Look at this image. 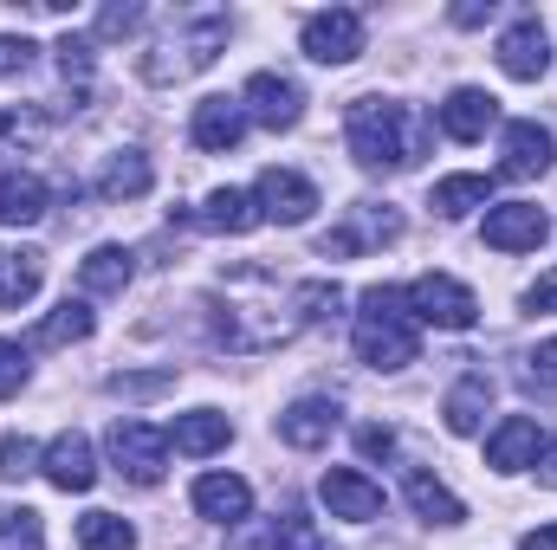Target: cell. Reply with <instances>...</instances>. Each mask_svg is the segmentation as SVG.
<instances>
[{"mask_svg":"<svg viewBox=\"0 0 557 550\" xmlns=\"http://www.w3.org/2000/svg\"><path fill=\"white\" fill-rule=\"evenodd\" d=\"M357 447H363V453H370V460H389V453H396V434H389V427H376V421H370V427H363V434H357Z\"/></svg>","mask_w":557,"mask_h":550,"instance_id":"60d3db41","label":"cell"},{"mask_svg":"<svg viewBox=\"0 0 557 550\" xmlns=\"http://www.w3.org/2000/svg\"><path fill=\"white\" fill-rule=\"evenodd\" d=\"M486 13H493V0H486V7H480V0H460V7H454V26H480Z\"/></svg>","mask_w":557,"mask_h":550,"instance_id":"ee69618b","label":"cell"},{"mask_svg":"<svg viewBox=\"0 0 557 550\" xmlns=\"http://www.w3.org/2000/svg\"><path fill=\"white\" fill-rule=\"evenodd\" d=\"M357 52H363V13L331 7V13H311V20H305V59H318V65H350Z\"/></svg>","mask_w":557,"mask_h":550,"instance_id":"8992f818","label":"cell"},{"mask_svg":"<svg viewBox=\"0 0 557 550\" xmlns=\"http://www.w3.org/2000/svg\"><path fill=\"white\" fill-rule=\"evenodd\" d=\"M227 440H234V427H227V414H214V409L175 414V427H169V447H175V453H188V460H201V453H221Z\"/></svg>","mask_w":557,"mask_h":550,"instance_id":"d6986e66","label":"cell"},{"mask_svg":"<svg viewBox=\"0 0 557 550\" xmlns=\"http://www.w3.org/2000/svg\"><path fill=\"white\" fill-rule=\"evenodd\" d=\"M188 137H195V149H208V155L240 149V137H247V104H240V98H201Z\"/></svg>","mask_w":557,"mask_h":550,"instance_id":"8fae6325","label":"cell"},{"mask_svg":"<svg viewBox=\"0 0 557 550\" xmlns=\"http://www.w3.org/2000/svg\"><path fill=\"white\" fill-rule=\"evenodd\" d=\"M292 545V512L285 518H267V525H247V532H234L227 550H285Z\"/></svg>","mask_w":557,"mask_h":550,"instance_id":"1f68e13d","label":"cell"},{"mask_svg":"<svg viewBox=\"0 0 557 550\" xmlns=\"http://www.w3.org/2000/svg\"><path fill=\"white\" fill-rule=\"evenodd\" d=\"M0 550H46V525L39 512H0Z\"/></svg>","mask_w":557,"mask_h":550,"instance_id":"4dcf8cb0","label":"cell"},{"mask_svg":"<svg viewBox=\"0 0 557 550\" xmlns=\"http://www.w3.org/2000/svg\"><path fill=\"white\" fill-rule=\"evenodd\" d=\"M52 52H59V72H65V78H78V85L91 78V39H85V33H65Z\"/></svg>","mask_w":557,"mask_h":550,"instance_id":"e575fe53","label":"cell"},{"mask_svg":"<svg viewBox=\"0 0 557 550\" xmlns=\"http://www.w3.org/2000/svg\"><path fill=\"white\" fill-rule=\"evenodd\" d=\"M91 324H98V317H91V304H85V298H65L52 317H39V324H33V343H39V350H65V343H85V337H91Z\"/></svg>","mask_w":557,"mask_h":550,"instance_id":"603a6c76","label":"cell"},{"mask_svg":"<svg viewBox=\"0 0 557 550\" xmlns=\"http://www.w3.org/2000/svg\"><path fill=\"white\" fill-rule=\"evenodd\" d=\"M195 221H201L208 234H253V227H260V201L240 195V188H214L208 208H201Z\"/></svg>","mask_w":557,"mask_h":550,"instance_id":"44dd1931","label":"cell"},{"mask_svg":"<svg viewBox=\"0 0 557 550\" xmlns=\"http://www.w3.org/2000/svg\"><path fill=\"white\" fill-rule=\"evenodd\" d=\"M525 304H532V311H557V266H552L545 278H539L532 291H525Z\"/></svg>","mask_w":557,"mask_h":550,"instance_id":"7bdbcfd3","label":"cell"},{"mask_svg":"<svg viewBox=\"0 0 557 550\" xmlns=\"http://www.w3.org/2000/svg\"><path fill=\"white\" fill-rule=\"evenodd\" d=\"M331 434H337V402H318V396H305V402H292V409L278 414V440H285V447H298V453L324 447Z\"/></svg>","mask_w":557,"mask_h":550,"instance_id":"ac0fdd59","label":"cell"},{"mask_svg":"<svg viewBox=\"0 0 557 550\" xmlns=\"http://www.w3.org/2000/svg\"><path fill=\"white\" fill-rule=\"evenodd\" d=\"M292 550H337V545H331L311 518H298V512H292Z\"/></svg>","mask_w":557,"mask_h":550,"instance_id":"b9f144b4","label":"cell"},{"mask_svg":"<svg viewBox=\"0 0 557 550\" xmlns=\"http://www.w3.org/2000/svg\"><path fill=\"white\" fill-rule=\"evenodd\" d=\"M162 389H175V370H137V376H111V396H124V402L162 396Z\"/></svg>","mask_w":557,"mask_h":550,"instance_id":"d6a6232c","label":"cell"},{"mask_svg":"<svg viewBox=\"0 0 557 550\" xmlns=\"http://www.w3.org/2000/svg\"><path fill=\"white\" fill-rule=\"evenodd\" d=\"M403 298H409L416 324H434V330H473V317H480V298L447 273H421Z\"/></svg>","mask_w":557,"mask_h":550,"instance_id":"277c9868","label":"cell"},{"mask_svg":"<svg viewBox=\"0 0 557 550\" xmlns=\"http://www.w3.org/2000/svg\"><path fill=\"white\" fill-rule=\"evenodd\" d=\"M486 195H493V182H486V175H447V182H434L428 208H434V214H447V221H460V214L486 208Z\"/></svg>","mask_w":557,"mask_h":550,"instance_id":"83f0119b","label":"cell"},{"mask_svg":"<svg viewBox=\"0 0 557 550\" xmlns=\"http://www.w3.org/2000/svg\"><path fill=\"white\" fill-rule=\"evenodd\" d=\"M46 479L59 486V492H91V479H98V453H91V440L72 427V434H59L52 447H46Z\"/></svg>","mask_w":557,"mask_h":550,"instance_id":"2e32d148","label":"cell"},{"mask_svg":"<svg viewBox=\"0 0 557 550\" xmlns=\"http://www.w3.org/2000/svg\"><path fill=\"white\" fill-rule=\"evenodd\" d=\"M545 234H552V221L532 201H506V208L486 214V247L493 253H532V247H545Z\"/></svg>","mask_w":557,"mask_h":550,"instance_id":"30bf717a","label":"cell"},{"mask_svg":"<svg viewBox=\"0 0 557 550\" xmlns=\"http://www.w3.org/2000/svg\"><path fill=\"white\" fill-rule=\"evenodd\" d=\"M486 409H493V376H460L454 389H447V402H441V414H447V427L454 434H480V421H486Z\"/></svg>","mask_w":557,"mask_h":550,"instance_id":"ffe728a7","label":"cell"},{"mask_svg":"<svg viewBox=\"0 0 557 550\" xmlns=\"http://www.w3.org/2000/svg\"><path fill=\"white\" fill-rule=\"evenodd\" d=\"M33 137H39V117H20V111L0 117V155H7L13 142H33Z\"/></svg>","mask_w":557,"mask_h":550,"instance_id":"f35d334b","label":"cell"},{"mask_svg":"<svg viewBox=\"0 0 557 550\" xmlns=\"http://www.w3.org/2000/svg\"><path fill=\"white\" fill-rule=\"evenodd\" d=\"M195 512L214 525H247L253 518V486L240 473H201L195 479Z\"/></svg>","mask_w":557,"mask_h":550,"instance_id":"9a60e30c","label":"cell"},{"mask_svg":"<svg viewBox=\"0 0 557 550\" xmlns=\"http://www.w3.org/2000/svg\"><path fill=\"white\" fill-rule=\"evenodd\" d=\"M20 389H26V350L0 337V402H7V396H20Z\"/></svg>","mask_w":557,"mask_h":550,"instance_id":"8d00e7d4","label":"cell"},{"mask_svg":"<svg viewBox=\"0 0 557 550\" xmlns=\"http://www.w3.org/2000/svg\"><path fill=\"white\" fill-rule=\"evenodd\" d=\"M143 26V7H104L98 13V39H124V33H137Z\"/></svg>","mask_w":557,"mask_h":550,"instance_id":"74e56055","label":"cell"},{"mask_svg":"<svg viewBox=\"0 0 557 550\" xmlns=\"http://www.w3.org/2000/svg\"><path fill=\"white\" fill-rule=\"evenodd\" d=\"M26 473H39V447L26 434H7L0 440V479H26Z\"/></svg>","mask_w":557,"mask_h":550,"instance_id":"836d02e7","label":"cell"},{"mask_svg":"<svg viewBox=\"0 0 557 550\" xmlns=\"http://www.w3.org/2000/svg\"><path fill=\"white\" fill-rule=\"evenodd\" d=\"M253 201H260V221L305 227V221H311V208H318V188H311L298 168H267V175H260V188H253Z\"/></svg>","mask_w":557,"mask_h":550,"instance_id":"52a82bcc","label":"cell"},{"mask_svg":"<svg viewBox=\"0 0 557 550\" xmlns=\"http://www.w3.org/2000/svg\"><path fill=\"white\" fill-rule=\"evenodd\" d=\"M519 550H557V525H545V532H525V545Z\"/></svg>","mask_w":557,"mask_h":550,"instance_id":"f6af8a7d","label":"cell"},{"mask_svg":"<svg viewBox=\"0 0 557 550\" xmlns=\"http://www.w3.org/2000/svg\"><path fill=\"white\" fill-rule=\"evenodd\" d=\"M539 479H545V486H557V440L545 447V466H539Z\"/></svg>","mask_w":557,"mask_h":550,"instance_id":"bcb514c9","label":"cell"},{"mask_svg":"<svg viewBox=\"0 0 557 550\" xmlns=\"http://www.w3.org/2000/svg\"><path fill=\"white\" fill-rule=\"evenodd\" d=\"M46 214V182L39 175H0V227H33Z\"/></svg>","mask_w":557,"mask_h":550,"instance_id":"d4e9b609","label":"cell"},{"mask_svg":"<svg viewBox=\"0 0 557 550\" xmlns=\"http://www.w3.org/2000/svg\"><path fill=\"white\" fill-rule=\"evenodd\" d=\"M318 499L331 505V518H350V525L383 518V486H376V479H363L357 466H331V473L318 479Z\"/></svg>","mask_w":557,"mask_h":550,"instance_id":"ba28073f","label":"cell"},{"mask_svg":"<svg viewBox=\"0 0 557 550\" xmlns=\"http://www.w3.org/2000/svg\"><path fill=\"white\" fill-rule=\"evenodd\" d=\"M539 460V421L532 414H506L499 427H493V440H486V466L493 473H519V466H532Z\"/></svg>","mask_w":557,"mask_h":550,"instance_id":"e0dca14e","label":"cell"},{"mask_svg":"<svg viewBox=\"0 0 557 550\" xmlns=\"http://www.w3.org/2000/svg\"><path fill=\"white\" fill-rule=\"evenodd\" d=\"M26 65H33V39H0V72L20 78Z\"/></svg>","mask_w":557,"mask_h":550,"instance_id":"ab89813d","label":"cell"},{"mask_svg":"<svg viewBox=\"0 0 557 550\" xmlns=\"http://www.w3.org/2000/svg\"><path fill=\"white\" fill-rule=\"evenodd\" d=\"M137 273V260L124 253V247H98V253H85V266H78V291H91V298H117L124 285Z\"/></svg>","mask_w":557,"mask_h":550,"instance_id":"7402d4cb","label":"cell"},{"mask_svg":"<svg viewBox=\"0 0 557 550\" xmlns=\"http://www.w3.org/2000/svg\"><path fill=\"white\" fill-rule=\"evenodd\" d=\"M344 130H350V155H357L370 175L416 168L421 124H416V111H409V104H396V98H357Z\"/></svg>","mask_w":557,"mask_h":550,"instance_id":"6da1fadb","label":"cell"},{"mask_svg":"<svg viewBox=\"0 0 557 550\" xmlns=\"http://www.w3.org/2000/svg\"><path fill=\"white\" fill-rule=\"evenodd\" d=\"M111 466H117L131 486H156L162 466H169V434L149 427V421H117V427H111Z\"/></svg>","mask_w":557,"mask_h":550,"instance_id":"5b68a950","label":"cell"},{"mask_svg":"<svg viewBox=\"0 0 557 550\" xmlns=\"http://www.w3.org/2000/svg\"><path fill=\"white\" fill-rule=\"evenodd\" d=\"M337 304H344V285H337V278H305V285L292 291V311H298V324H324Z\"/></svg>","mask_w":557,"mask_h":550,"instance_id":"f546056e","label":"cell"},{"mask_svg":"<svg viewBox=\"0 0 557 550\" xmlns=\"http://www.w3.org/2000/svg\"><path fill=\"white\" fill-rule=\"evenodd\" d=\"M46 278V253L20 247V253H0V311H20Z\"/></svg>","mask_w":557,"mask_h":550,"instance_id":"484cf974","label":"cell"},{"mask_svg":"<svg viewBox=\"0 0 557 550\" xmlns=\"http://www.w3.org/2000/svg\"><path fill=\"white\" fill-rule=\"evenodd\" d=\"M247 117H260L267 130H292L305 117V91L278 72H253L247 78Z\"/></svg>","mask_w":557,"mask_h":550,"instance_id":"7c38bea8","label":"cell"},{"mask_svg":"<svg viewBox=\"0 0 557 550\" xmlns=\"http://www.w3.org/2000/svg\"><path fill=\"white\" fill-rule=\"evenodd\" d=\"M403 492H409L416 518H428V525H460V518H467V505H460V499H454V492H447L434 473H421V466L403 479Z\"/></svg>","mask_w":557,"mask_h":550,"instance_id":"4316f807","label":"cell"},{"mask_svg":"<svg viewBox=\"0 0 557 550\" xmlns=\"http://www.w3.org/2000/svg\"><path fill=\"white\" fill-rule=\"evenodd\" d=\"M557 155V142L545 124H506V142H499V175H512V182H532V175H545Z\"/></svg>","mask_w":557,"mask_h":550,"instance_id":"4fadbf2b","label":"cell"},{"mask_svg":"<svg viewBox=\"0 0 557 550\" xmlns=\"http://www.w3.org/2000/svg\"><path fill=\"white\" fill-rule=\"evenodd\" d=\"M149 188H156V168H149V155H137V149L111 155L104 175H98V195H104V201H137Z\"/></svg>","mask_w":557,"mask_h":550,"instance_id":"cb8c5ba5","label":"cell"},{"mask_svg":"<svg viewBox=\"0 0 557 550\" xmlns=\"http://www.w3.org/2000/svg\"><path fill=\"white\" fill-rule=\"evenodd\" d=\"M499 72L519 78V85H539L552 72V33L539 20H512L506 39H499Z\"/></svg>","mask_w":557,"mask_h":550,"instance_id":"9c48e42d","label":"cell"},{"mask_svg":"<svg viewBox=\"0 0 557 550\" xmlns=\"http://www.w3.org/2000/svg\"><path fill=\"white\" fill-rule=\"evenodd\" d=\"M525 389L532 396H557V337L532 350V370H525Z\"/></svg>","mask_w":557,"mask_h":550,"instance_id":"d590c367","label":"cell"},{"mask_svg":"<svg viewBox=\"0 0 557 550\" xmlns=\"http://www.w3.org/2000/svg\"><path fill=\"white\" fill-rule=\"evenodd\" d=\"M221 46H227V13H201V20H188V33L162 39V46L143 59V78H149V85L195 78V72H208V65H214V52H221Z\"/></svg>","mask_w":557,"mask_h":550,"instance_id":"3957f363","label":"cell"},{"mask_svg":"<svg viewBox=\"0 0 557 550\" xmlns=\"http://www.w3.org/2000/svg\"><path fill=\"white\" fill-rule=\"evenodd\" d=\"M357 357L370 370H409L421 357L416 337V311L396 285H370L363 291V311H357Z\"/></svg>","mask_w":557,"mask_h":550,"instance_id":"7a4b0ae2","label":"cell"},{"mask_svg":"<svg viewBox=\"0 0 557 550\" xmlns=\"http://www.w3.org/2000/svg\"><path fill=\"white\" fill-rule=\"evenodd\" d=\"M493 124H499V98H493V91H480V85H460V91H447V104H441V137L480 142Z\"/></svg>","mask_w":557,"mask_h":550,"instance_id":"5bb4252c","label":"cell"},{"mask_svg":"<svg viewBox=\"0 0 557 550\" xmlns=\"http://www.w3.org/2000/svg\"><path fill=\"white\" fill-rule=\"evenodd\" d=\"M78 550H137V532L117 512H85L78 518Z\"/></svg>","mask_w":557,"mask_h":550,"instance_id":"f1b7e54d","label":"cell"}]
</instances>
